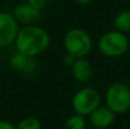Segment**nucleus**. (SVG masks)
<instances>
[{"instance_id":"a211bd4d","label":"nucleus","mask_w":130,"mask_h":129,"mask_svg":"<svg viewBox=\"0 0 130 129\" xmlns=\"http://www.w3.org/2000/svg\"><path fill=\"white\" fill-rule=\"evenodd\" d=\"M96 129H108V128H96Z\"/></svg>"},{"instance_id":"20e7f679","label":"nucleus","mask_w":130,"mask_h":129,"mask_svg":"<svg viewBox=\"0 0 130 129\" xmlns=\"http://www.w3.org/2000/svg\"><path fill=\"white\" fill-rule=\"evenodd\" d=\"M105 102L115 114L126 113L130 109V88L126 84L115 82L106 90Z\"/></svg>"},{"instance_id":"39448f33","label":"nucleus","mask_w":130,"mask_h":129,"mask_svg":"<svg viewBox=\"0 0 130 129\" xmlns=\"http://www.w3.org/2000/svg\"><path fill=\"white\" fill-rule=\"evenodd\" d=\"M99 103H101V96L98 91L90 87H85L78 90L73 96L72 107L75 113L86 117L95 111L99 106Z\"/></svg>"},{"instance_id":"f257e3e1","label":"nucleus","mask_w":130,"mask_h":129,"mask_svg":"<svg viewBox=\"0 0 130 129\" xmlns=\"http://www.w3.org/2000/svg\"><path fill=\"white\" fill-rule=\"evenodd\" d=\"M50 42L49 34L42 27L37 25H26L20 29L15 39L17 52L30 57L38 56L48 48Z\"/></svg>"},{"instance_id":"f3484780","label":"nucleus","mask_w":130,"mask_h":129,"mask_svg":"<svg viewBox=\"0 0 130 129\" xmlns=\"http://www.w3.org/2000/svg\"><path fill=\"white\" fill-rule=\"evenodd\" d=\"M74 1H76L80 5H88V4H90L92 0H74Z\"/></svg>"},{"instance_id":"dca6fc26","label":"nucleus","mask_w":130,"mask_h":129,"mask_svg":"<svg viewBox=\"0 0 130 129\" xmlns=\"http://www.w3.org/2000/svg\"><path fill=\"white\" fill-rule=\"evenodd\" d=\"M75 57H73L72 55H70V54H67L66 56H65V58H64V62H65V64H67V65H70V66H72L73 65V63L75 62Z\"/></svg>"},{"instance_id":"0eeeda50","label":"nucleus","mask_w":130,"mask_h":129,"mask_svg":"<svg viewBox=\"0 0 130 129\" xmlns=\"http://www.w3.org/2000/svg\"><path fill=\"white\" fill-rule=\"evenodd\" d=\"M13 15L18 23L32 25L40 20L41 10L34 8V7H32L31 5H29L26 2V4H22L16 6L13 11Z\"/></svg>"},{"instance_id":"4468645a","label":"nucleus","mask_w":130,"mask_h":129,"mask_svg":"<svg viewBox=\"0 0 130 129\" xmlns=\"http://www.w3.org/2000/svg\"><path fill=\"white\" fill-rule=\"evenodd\" d=\"M47 1L48 0H26V2L29 5H31L32 7H34L37 9H40V10L46 7Z\"/></svg>"},{"instance_id":"f03ea898","label":"nucleus","mask_w":130,"mask_h":129,"mask_svg":"<svg viewBox=\"0 0 130 129\" xmlns=\"http://www.w3.org/2000/svg\"><path fill=\"white\" fill-rule=\"evenodd\" d=\"M92 41L90 36L82 29H71L64 37V47L67 54L75 58L87 56L91 50Z\"/></svg>"},{"instance_id":"7ed1b4c3","label":"nucleus","mask_w":130,"mask_h":129,"mask_svg":"<svg viewBox=\"0 0 130 129\" xmlns=\"http://www.w3.org/2000/svg\"><path fill=\"white\" fill-rule=\"evenodd\" d=\"M129 48V40L126 33L118 30L104 33L98 40V49L107 57L122 56Z\"/></svg>"},{"instance_id":"ddd939ff","label":"nucleus","mask_w":130,"mask_h":129,"mask_svg":"<svg viewBox=\"0 0 130 129\" xmlns=\"http://www.w3.org/2000/svg\"><path fill=\"white\" fill-rule=\"evenodd\" d=\"M15 128L16 129H41V123L37 118L27 117V118L22 119Z\"/></svg>"},{"instance_id":"1a4fd4ad","label":"nucleus","mask_w":130,"mask_h":129,"mask_svg":"<svg viewBox=\"0 0 130 129\" xmlns=\"http://www.w3.org/2000/svg\"><path fill=\"white\" fill-rule=\"evenodd\" d=\"M92 66L85 57L76 58L72 65V75L80 82H88L92 78Z\"/></svg>"},{"instance_id":"9b49d317","label":"nucleus","mask_w":130,"mask_h":129,"mask_svg":"<svg viewBox=\"0 0 130 129\" xmlns=\"http://www.w3.org/2000/svg\"><path fill=\"white\" fill-rule=\"evenodd\" d=\"M113 26L120 32H130V10H123L113 18Z\"/></svg>"},{"instance_id":"f8f14e48","label":"nucleus","mask_w":130,"mask_h":129,"mask_svg":"<svg viewBox=\"0 0 130 129\" xmlns=\"http://www.w3.org/2000/svg\"><path fill=\"white\" fill-rule=\"evenodd\" d=\"M85 128H86L85 117L78 113L71 116L65 122V129H85Z\"/></svg>"},{"instance_id":"2eb2a0df","label":"nucleus","mask_w":130,"mask_h":129,"mask_svg":"<svg viewBox=\"0 0 130 129\" xmlns=\"http://www.w3.org/2000/svg\"><path fill=\"white\" fill-rule=\"evenodd\" d=\"M0 129H16L9 121L0 120Z\"/></svg>"},{"instance_id":"6e6552de","label":"nucleus","mask_w":130,"mask_h":129,"mask_svg":"<svg viewBox=\"0 0 130 129\" xmlns=\"http://www.w3.org/2000/svg\"><path fill=\"white\" fill-rule=\"evenodd\" d=\"M90 122L95 128H108L115 119V113L107 106H98L89 114Z\"/></svg>"},{"instance_id":"9d476101","label":"nucleus","mask_w":130,"mask_h":129,"mask_svg":"<svg viewBox=\"0 0 130 129\" xmlns=\"http://www.w3.org/2000/svg\"><path fill=\"white\" fill-rule=\"evenodd\" d=\"M33 57L26 56L20 52H16L9 59V65L13 70L18 71V72H32L33 70Z\"/></svg>"},{"instance_id":"423d86ee","label":"nucleus","mask_w":130,"mask_h":129,"mask_svg":"<svg viewBox=\"0 0 130 129\" xmlns=\"http://www.w3.org/2000/svg\"><path fill=\"white\" fill-rule=\"evenodd\" d=\"M18 31V22L13 14L0 11V48L15 42Z\"/></svg>"}]
</instances>
